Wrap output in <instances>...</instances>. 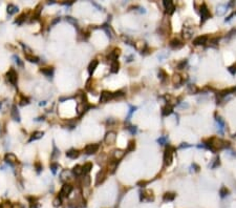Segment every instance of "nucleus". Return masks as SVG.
Returning a JSON list of instances; mask_svg holds the SVG:
<instances>
[{"instance_id": "30", "label": "nucleus", "mask_w": 236, "mask_h": 208, "mask_svg": "<svg viewBox=\"0 0 236 208\" xmlns=\"http://www.w3.org/2000/svg\"><path fill=\"white\" fill-rule=\"evenodd\" d=\"M82 168H83L84 174H87V172H89V171L93 169V163H91V162H86V163L82 166Z\"/></svg>"}, {"instance_id": "4", "label": "nucleus", "mask_w": 236, "mask_h": 208, "mask_svg": "<svg viewBox=\"0 0 236 208\" xmlns=\"http://www.w3.org/2000/svg\"><path fill=\"white\" fill-rule=\"evenodd\" d=\"M90 107H91V105L87 103V101H85V102H84V101L83 102H79L78 106H77V111H78L79 116H82V115H83L87 109H89Z\"/></svg>"}, {"instance_id": "6", "label": "nucleus", "mask_w": 236, "mask_h": 208, "mask_svg": "<svg viewBox=\"0 0 236 208\" xmlns=\"http://www.w3.org/2000/svg\"><path fill=\"white\" fill-rule=\"evenodd\" d=\"M7 77L9 79V82L13 85H16L17 84V80H18V76H17V73L14 68H11L10 71L7 72Z\"/></svg>"}, {"instance_id": "10", "label": "nucleus", "mask_w": 236, "mask_h": 208, "mask_svg": "<svg viewBox=\"0 0 236 208\" xmlns=\"http://www.w3.org/2000/svg\"><path fill=\"white\" fill-rule=\"evenodd\" d=\"M163 4L164 7H165V9H166V12L168 14H173L174 13V11H175V5H174V3H173L172 1H167V0H165V1H163Z\"/></svg>"}, {"instance_id": "44", "label": "nucleus", "mask_w": 236, "mask_h": 208, "mask_svg": "<svg viewBox=\"0 0 236 208\" xmlns=\"http://www.w3.org/2000/svg\"><path fill=\"white\" fill-rule=\"evenodd\" d=\"M59 167H60V166L57 164V163H52V164H50V169H52V171H53V174H56L57 169H58Z\"/></svg>"}, {"instance_id": "26", "label": "nucleus", "mask_w": 236, "mask_h": 208, "mask_svg": "<svg viewBox=\"0 0 236 208\" xmlns=\"http://www.w3.org/2000/svg\"><path fill=\"white\" fill-rule=\"evenodd\" d=\"M7 11V14H9V15H14L15 13L18 12V7H16L15 4H9Z\"/></svg>"}, {"instance_id": "58", "label": "nucleus", "mask_w": 236, "mask_h": 208, "mask_svg": "<svg viewBox=\"0 0 236 208\" xmlns=\"http://www.w3.org/2000/svg\"><path fill=\"white\" fill-rule=\"evenodd\" d=\"M180 148H184V147H190V145H188L187 143H183V144L180 146Z\"/></svg>"}, {"instance_id": "38", "label": "nucleus", "mask_w": 236, "mask_h": 208, "mask_svg": "<svg viewBox=\"0 0 236 208\" xmlns=\"http://www.w3.org/2000/svg\"><path fill=\"white\" fill-rule=\"evenodd\" d=\"M19 103H20V105H22V106H23V105H27V104L30 103V100L21 95V99L19 100Z\"/></svg>"}, {"instance_id": "52", "label": "nucleus", "mask_w": 236, "mask_h": 208, "mask_svg": "<svg viewBox=\"0 0 236 208\" xmlns=\"http://www.w3.org/2000/svg\"><path fill=\"white\" fill-rule=\"evenodd\" d=\"M136 107H134V106H130V111H129V115H128V119L127 120H129V118L131 117V115L133 114V111H136Z\"/></svg>"}, {"instance_id": "17", "label": "nucleus", "mask_w": 236, "mask_h": 208, "mask_svg": "<svg viewBox=\"0 0 236 208\" xmlns=\"http://www.w3.org/2000/svg\"><path fill=\"white\" fill-rule=\"evenodd\" d=\"M120 54H121V50L120 48H114V50L111 52L109 54V56H108V59L109 60H111V62L112 61H116V59H118V57L120 56Z\"/></svg>"}, {"instance_id": "2", "label": "nucleus", "mask_w": 236, "mask_h": 208, "mask_svg": "<svg viewBox=\"0 0 236 208\" xmlns=\"http://www.w3.org/2000/svg\"><path fill=\"white\" fill-rule=\"evenodd\" d=\"M200 17H202V23H204L206 20H208L209 18H211V14L210 11L208 10V7L205 3L202 4L200 7Z\"/></svg>"}, {"instance_id": "54", "label": "nucleus", "mask_w": 236, "mask_h": 208, "mask_svg": "<svg viewBox=\"0 0 236 208\" xmlns=\"http://www.w3.org/2000/svg\"><path fill=\"white\" fill-rule=\"evenodd\" d=\"M235 15H236V12H233V13L231 14V15H230V16L228 17V18H226V20H225V21H226V22H227V21H230L231 19H232V17H233V16H235Z\"/></svg>"}, {"instance_id": "35", "label": "nucleus", "mask_w": 236, "mask_h": 208, "mask_svg": "<svg viewBox=\"0 0 236 208\" xmlns=\"http://www.w3.org/2000/svg\"><path fill=\"white\" fill-rule=\"evenodd\" d=\"M188 93L189 94H197L198 93V88L196 87V85L190 84V85H188Z\"/></svg>"}, {"instance_id": "29", "label": "nucleus", "mask_w": 236, "mask_h": 208, "mask_svg": "<svg viewBox=\"0 0 236 208\" xmlns=\"http://www.w3.org/2000/svg\"><path fill=\"white\" fill-rule=\"evenodd\" d=\"M172 82H173V84H175V85H180V84L183 82V79H182V77H180V75L175 74V75H173Z\"/></svg>"}, {"instance_id": "20", "label": "nucleus", "mask_w": 236, "mask_h": 208, "mask_svg": "<svg viewBox=\"0 0 236 208\" xmlns=\"http://www.w3.org/2000/svg\"><path fill=\"white\" fill-rule=\"evenodd\" d=\"M79 154H80L79 150H77V149H75V148H71V149H69V150L66 152V156L69 159H76V158H78V157H79Z\"/></svg>"}, {"instance_id": "8", "label": "nucleus", "mask_w": 236, "mask_h": 208, "mask_svg": "<svg viewBox=\"0 0 236 208\" xmlns=\"http://www.w3.org/2000/svg\"><path fill=\"white\" fill-rule=\"evenodd\" d=\"M113 98V94L112 93H110V91H104L101 93V96H100V102L101 103H106L107 101H109L110 99H112Z\"/></svg>"}, {"instance_id": "47", "label": "nucleus", "mask_w": 236, "mask_h": 208, "mask_svg": "<svg viewBox=\"0 0 236 208\" xmlns=\"http://www.w3.org/2000/svg\"><path fill=\"white\" fill-rule=\"evenodd\" d=\"M112 94H113V98H116V97H123V96H124V93L122 91H116V93H112Z\"/></svg>"}, {"instance_id": "43", "label": "nucleus", "mask_w": 236, "mask_h": 208, "mask_svg": "<svg viewBox=\"0 0 236 208\" xmlns=\"http://www.w3.org/2000/svg\"><path fill=\"white\" fill-rule=\"evenodd\" d=\"M69 177H70L69 171H67V170H63V171H62V174H61V178H62V180H66V179H69Z\"/></svg>"}, {"instance_id": "3", "label": "nucleus", "mask_w": 236, "mask_h": 208, "mask_svg": "<svg viewBox=\"0 0 236 208\" xmlns=\"http://www.w3.org/2000/svg\"><path fill=\"white\" fill-rule=\"evenodd\" d=\"M71 191H73V186L70 184H64L62 186V188H61L60 195L59 197H61V198H67L71 193Z\"/></svg>"}, {"instance_id": "32", "label": "nucleus", "mask_w": 236, "mask_h": 208, "mask_svg": "<svg viewBox=\"0 0 236 208\" xmlns=\"http://www.w3.org/2000/svg\"><path fill=\"white\" fill-rule=\"evenodd\" d=\"M134 149H136V142L133 141V140H130L128 142V145H127L126 151L127 152H130V151H133Z\"/></svg>"}, {"instance_id": "7", "label": "nucleus", "mask_w": 236, "mask_h": 208, "mask_svg": "<svg viewBox=\"0 0 236 208\" xmlns=\"http://www.w3.org/2000/svg\"><path fill=\"white\" fill-rule=\"evenodd\" d=\"M106 175H107L106 169H101V170L97 174V177H96V185L97 186L103 183L104 180L106 179Z\"/></svg>"}, {"instance_id": "9", "label": "nucleus", "mask_w": 236, "mask_h": 208, "mask_svg": "<svg viewBox=\"0 0 236 208\" xmlns=\"http://www.w3.org/2000/svg\"><path fill=\"white\" fill-rule=\"evenodd\" d=\"M208 40H209V38H208V36H206V35L198 36V37H196L195 39L193 40V44H194V45H204V44H206L207 42H208Z\"/></svg>"}, {"instance_id": "36", "label": "nucleus", "mask_w": 236, "mask_h": 208, "mask_svg": "<svg viewBox=\"0 0 236 208\" xmlns=\"http://www.w3.org/2000/svg\"><path fill=\"white\" fill-rule=\"evenodd\" d=\"M25 18H26V15H25V13L21 14L20 16L18 17L16 20H15V23H17V24H22V22H23V21L25 20Z\"/></svg>"}, {"instance_id": "34", "label": "nucleus", "mask_w": 236, "mask_h": 208, "mask_svg": "<svg viewBox=\"0 0 236 208\" xmlns=\"http://www.w3.org/2000/svg\"><path fill=\"white\" fill-rule=\"evenodd\" d=\"M227 10V5H223V4H219L218 7H217V15H219V16H221V15H223L225 14V12H226Z\"/></svg>"}, {"instance_id": "37", "label": "nucleus", "mask_w": 236, "mask_h": 208, "mask_svg": "<svg viewBox=\"0 0 236 208\" xmlns=\"http://www.w3.org/2000/svg\"><path fill=\"white\" fill-rule=\"evenodd\" d=\"M0 208H13V204L10 201H4L0 204Z\"/></svg>"}, {"instance_id": "11", "label": "nucleus", "mask_w": 236, "mask_h": 208, "mask_svg": "<svg viewBox=\"0 0 236 208\" xmlns=\"http://www.w3.org/2000/svg\"><path fill=\"white\" fill-rule=\"evenodd\" d=\"M98 150H99V145L98 144H88L84 149L86 154H96Z\"/></svg>"}, {"instance_id": "46", "label": "nucleus", "mask_w": 236, "mask_h": 208, "mask_svg": "<svg viewBox=\"0 0 236 208\" xmlns=\"http://www.w3.org/2000/svg\"><path fill=\"white\" fill-rule=\"evenodd\" d=\"M34 165H35V168L37 169V171H38V172H40V171L42 170V164H41L39 161L36 162V163H35Z\"/></svg>"}, {"instance_id": "22", "label": "nucleus", "mask_w": 236, "mask_h": 208, "mask_svg": "<svg viewBox=\"0 0 236 208\" xmlns=\"http://www.w3.org/2000/svg\"><path fill=\"white\" fill-rule=\"evenodd\" d=\"M98 64H99L98 60H93L89 63V65H88V73H89L90 76L93 74V72L96 71V68H97V66H98Z\"/></svg>"}, {"instance_id": "5", "label": "nucleus", "mask_w": 236, "mask_h": 208, "mask_svg": "<svg viewBox=\"0 0 236 208\" xmlns=\"http://www.w3.org/2000/svg\"><path fill=\"white\" fill-rule=\"evenodd\" d=\"M116 140V134L114 131H109L105 134V138H104V142L108 145H112L114 144V142Z\"/></svg>"}, {"instance_id": "18", "label": "nucleus", "mask_w": 236, "mask_h": 208, "mask_svg": "<svg viewBox=\"0 0 236 208\" xmlns=\"http://www.w3.org/2000/svg\"><path fill=\"white\" fill-rule=\"evenodd\" d=\"M176 195L174 192H165L163 195V201L164 202H172L175 199Z\"/></svg>"}, {"instance_id": "48", "label": "nucleus", "mask_w": 236, "mask_h": 208, "mask_svg": "<svg viewBox=\"0 0 236 208\" xmlns=\"http://www.w3.org/2000/svg\"><path fill=\"white\" fill-rule=\"evenodd\" d=\"M219 157H218V158H216L215 160H214V164L212 165V166H211V168H215V167H217V166H218V165H219Z\"/></svg>"}, {"instance_id": "16", "label": "nucleus", "mask_w": 236, "mask_h": 208, "mask_svg": "<svg viewBox=\"0 0 236 208\" xmlns=\"http://www.w3.org/2000/svg\"><path fill=\"white\" fill-rule=\"evenodd\" d=\"M236 91V87H230V88H227V89H223V91H221L218 94V97L221 98L223 99V97H226L227 95H231V94H235Z\"/></svg>"}, {"instance_id": "49", "label": "nucleus", "mask_w": 236, "mask_h": 208, "mask_svg": "<svg viewBox=\"0 0 236 208\" xmlns=\"http://www.w3.org/2000/svg\"><path fill=\"white\" fill-rule=\"evenodd\" d=\"M218 40H219V38L218 37L212 38V39H210V43L211 44H217L218 43Z\"/></svg>"}, {"instance_id": "50", "label": "nucleus", "mask_w": 236, "mask_h": 208, "mask_svg": "<svg viewBox=\"0 0 236 208\" xmlns=\"http://www.w3.org/2000/svg\"><path fill=\"white\" fill-rule=\"evenodd\" d=\"M66 21H68V22H70V23H73V24H76L77 23V20L76 19H73V17H66Z\"/></svg>"}, {"instance_id": "23", "label": "nucleus", "mask_w": 236, "mask_h": 208, "mask_svg": "<svg viewBox=\"0 0 236 208\" xmlns=\"http://www.w3.org/2000/svg\"><path fill=\"white\" fill-rule=\"evenodd\" d=\"M71 172H73L76 177H80V176L83 174V168H82V166H80V165H76V166H73Z\"/></svg>"}, {"instance_id": "39", "label": "nucleus", "mask_w": 236, "mask_h": 208, "mask_svg": "<svg viewBox=\"0 0 236 208\" xmlns=\"http://www.w3.org/2000/svg\"><path fill=\"white\" fill-rule=\"evenodd\" d=\"M82 184H83L84 187H88L90 185V178L88 176H86L85 178H83V181H82Z\"/></svg>"}, {"instance_id": "13", "label": "nucleus", "mask_w": 236, "mask_h": 208, "mask_svg": "<svg viewBox=\"0 0 236 208\" xmlns=\"http://www.w3.org/2000/svg\"><path fill=\"white\" fill-rule=\"evenodd\" d=\"M125 154H126V151L121 150V149H116V150L113 151V160L119 162L120 160H122L124 158Z\"/></svg>"}, {"instance_id": "19", "label": "nucleus", "mask_w": 236, "mask_h": 208, "mask_svg": "<svg viewBox=\"0 0 236 208\" xmlns=\"http://www.w3.org/2000/svg\"><path fill=\"white\" fill-rule=\"evenodd\" d=\"M173 113V106L171 104H167L166 106H164L162 108V114L163 116H169Z\"/></svg>"}, {"instance_id": "53", "label": "nucleus", "mask_w": 236, "mask_h": 208, "mask_svg": "<svg viewBox=\"0 0 236 208\" xmlns=\"http://www.w3.org/2000/svg\"><path fill=\"white\" fill-rule=\"evenodd\" d=\"M157 142H159V143H160V144H165V143H166V138L165 137H163V138H160V139H159V140H157Z\"/></svg>"}, {"instance_id": "40", "label": "nucleus", "mask_w": 236, "mask_h": 208, "mask_svg": "<svg viewBox=\"0 0 236 208\" xmlns=\"http://www.w3.org/2000/svg\"><path fill=\"white\" fill-rule=\"evenodd\" d=\"M61 203H62V198L58 195V197L54 200V206H55V207H58V206H60L61 205Z\"/></svg>"}, {"instance_id": "55", "label": "nucleus", "mask_w": 236, "mask_h": 208, "mask_svg": "<svg viewBox=\"0 0 236 208\" xmlns=\"http://www.w3.org/2000/svg\"><path fill=\"white\" fill-rule=\"evenodd\" d=\"M146 184H147L146 181H140L139 183H138V185H139V186H141V187H144V186H145Z\"/></svg>"}, {"instance_id": "24", "label": "nucleus", "mask_w": 236, "mask_h": 208, "mask_svg": "<svg viewBox=\"0 0 236 208\" xmlns=\"http://www.w3.org/2000/svg\"><path fill=\"white\" fill-rule=\"evenodd\" d=\"M119 67H120V64H119L118 60L112 61V62H111V64H110V72H111V73H113V74H116V73H118V72H119Z\"/></svg>"}, {"instance_id": "21", "label": "nucleus", "mask_w": 236, "mask_h": 208, "mask_svg": "<svg viewBox=\"0 0 236 208\" xmlns=\"http://www.w3.org/2000/svg\"><path fill=\"white\" fill-rule=\"evenodd\" d=\"M43 136H44L43 131H35V132H33V134H32V136H30V142L35 141V140H39V139H41V138L43 137Z\"/></svg>"}, {"instance_id": "33", "label": "nucleus", "mask_w": 236, "mask_h": 208, "mask_svg": "<svg viewBox=\"0 0 236 208\" xmlns=\"http://www.w3.org/2000/svg\"><path fill=\"white\" fill-rule=\"evenodd\" d=\"M229 189L227 187H225V186H223V187L219 189V195L221 198H226L227 195H229Z\"/></svg>"}, {"instance_id": "14", "label": "nucleus", "mask_w": 236, "mask_h": 208, "mask_svg": "<svg viewBox=\"0 0 236 208\" xmlns=\"http://www.w3.org/2000/svg\"><path fill=\"white\" fill-rule=\"evenodd\" d=\"M4 161L7 162V163H9V164L13 165L15 164V163H17V161H18V159H17V157L15 156L14 154H5V157H4Z\"/></svg>"}, {"instance_id": "57", "label": "nucleus", "mask_w": 236, "mask_h": 208, "mask_svg": "<svg viewBox=\"0 0 236 208\" xmlns=\"http://www.w3.org/2000/svg\"><path fill=\"white\" fill-rule=\"evenodd\" d=\"M14 59H15V61H16L17 63L19 64V65H22V62H20V59L18 57H16V56H14Z\"/></svg>"}, {"instance_id": "28", "label": "nucleus", "mask_w": 236, "mask_h": 208, "mask_svg": "<svg viewBox=\"0 0 236 208\" xmlns=\"http://www.w3.org/2000/svg\"><path fill=\"white\" fill-rule=\"evenodd\" d=\"M41 11H42V4H38L36 7V9L34 10V15H33V18H35V19H37L38 17L40 16V13Z\"/></svg>"}, {"instance_id": "41", "label": "nucleus", "mask_w": 236, "mask_h": 208, "mask_svg": "<svg viewBox=\"0 0 236 208\" xmlns=\"http://www.w3.org/2000/svg\"><path fill=\"white\" fill-rule=\"evenodd\" d=\"M159 78H160L161 80H163V81L167 78L166 72L164 71V70H160V72H159Z\"/></svg>"}, {"instance_id": "56", "label": "nucleus", "mask_w": 236, "mask_h": 208, "mask_svg": "<svg viewBox=\"0 0 236 208\" xmlns=\"http://www.w3.org/2000/svg\"><path fill=\"white\" fill-rule=\"evenodd\" d=\"M13 208H24L23 205L20 204V203H17L16 205H13Z\"/></svg>"}, {"instance_id": "15", "label": "nucleus", "mask_w": 236, "mask_h": 208, "mask_svg": "<svg viewBox=\"0 0 236 208\" xmlns=\"http://www.w3.org/2000/svg\"><path fill=\"white\" fill-rule=\"evenodd\" d=\"M11 117H12L13 120L17 121V122L20 121V116H19V113H18V109H17L16 105H13L12 108H11Z\"/></svg>"}, {"instance_id": "59", "label": "nucleus", "mask_w": 236, "mask_h": 208, "mask_svg": "<svg viewBox=\"0 0 236 208\" xmlns=\"http://www.w3.org/2000/svg\"><path fill=\"white\" fill-rule=\"evenodd\" d=\"M59 21H60V18H57V19H55V20L53 21V23H52V24L54 25V24H56L57 22H59Z\"/></svg>"}, {"instance_id": "31", "label": "nucleus", "mask_w": 236, "mask_h": 208, "mask_svg": "<svg viewBox=\"0 0 236 208\" xmlns=\"http://www.w3.org/2000/svg\"><path fill=\"white\" fill-rule=\"evenodd\" d=\"M27 200L30 201V208H38L39 207V204H38V202L36 201V199L28 197Z\"/></svg>"}, {"instance_id": "1", "label": "nucleus", "mask_w": 236, "mask_h": 208, "mask_svg": "<svg viewBox=\"0 0 236 208\" xmlns=\"http://www.w3.org/2000/svg\"><path fill=\"white\" fill-rule=\"evenodd\" d=\"M173 151H174V147L172 146H167V148L165 149V152H164V165L168 167L170 165L172 164L173 161Z\"/></svg>"}, {"instance_id": "12", "label": "nucleus", "mask_w": 236, "mask_h": 208, "mask_svg": "<svg viewBox=\"0 0 236 208\" xmlns=\"http://www.w3.org/2000/svg\"><path fill=\"white\" fill-rule=\"evenodd\" d=\"M169 45H170L171 48H173V50H178V48H180V47L184 46V43L180 40V39L174 38V39H172V40L170 41Z\"/></svg>"}, {"instance_id": "27", "label": "nucleus", "mask_w": 236, "mask_h": 208, "mask_svg": "<svg viewBox=\"0 0 236 208\" xmlns=\"http://www.w3.org/2000/svg\"><path fill=\"white\" fill-rule=\"evenodd\" d=\"M25 59H26L27 61H30V62H34V63L39 62V58L36 57V56H34L33 54H25Z\"/></svg>"}, {"instance_id": "51", "label": "nucleus", "mask_w": 236, "mask_h": 208, "mask_svg": "<svg viewBox=\"0 0 236 208\" xmlns=\"http://www.w3.org/2000/svg\"><path fill=\"white\" fill-rule=\"evenodd\" d=\"M127 128L129 129L130 132H131L132 134H134L136 132V126H129V127H127Z\"/></svg>"}, {"instance_id": "25", "label": "nucleus", "mask_w": 236, "mask_h": 208, "mask_svg": "<svg viewBox=\"0 0 236 208\" xmlns=\"http://www.w3.org/2000/svg\"><path fill=\"white\" fill-rule=\"evenodd\" d=\"M40 72L42 74L45 75V76H47V77H50V76H53L54 68L53 67H42L40 70Z\"/></svg>"}, {"instance_id": "42", "label": "nucleus", "mask_w": 236, "mask_h": 208, "mask_svg": "<svg viewBox=\"0 0 236 208\" xmlns=\"http://www.w3.org/2000/svg\"><path fill=\"white\" fill-rule=\"evenodd\" d=\"M228 71L230 72V74L232 75V76H234V75L236 74V63L228 67Z\"/></svg>"}, {"instance_id": "45", "label": "nucleus", "mask_w": 236, "mask_h": 208, "mask_svg": "<svg viewBox=\"0 0 236 208\" xmlns=\"http://www.w3.org/2000/svg\"><path fill=\"white\" fill-rule=\"evenodd\" d=\"M186 65H187V60H183L182 62H180V63L177 64V68H178V70H183Z\"/></svg>"}]
</instances>
